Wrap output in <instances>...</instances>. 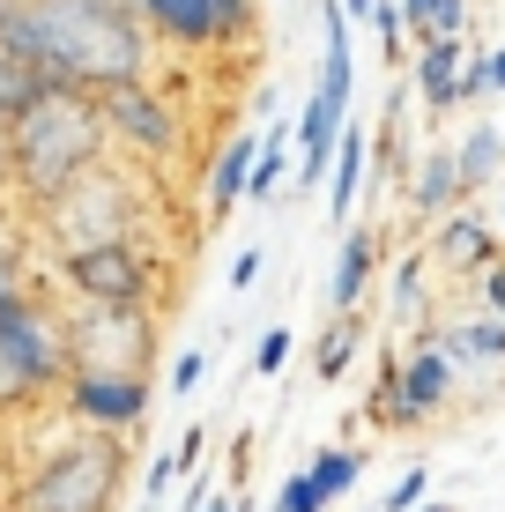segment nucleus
Wrapping results in <instances>:
<instances>
[{
  "label": "nucleus",
  "instance_id": "f257e3e1",
  "mask_svg": "<svg viewBox=\"0 0 505 512\" xmlns=\"http://www.w3.org/2000/svg\"><path fill=\"white\" fill-rule=\"evenodd\" d=\"M0 45L52 90L112 97L127 82H149L156 38L142 30L134 8L112 0H23L15 15H0Z\"/></svg>",
  "mask_w": 505,
  "mask_h": 512
},
{
  "label": "nucleus",
  "instance_id": "f03ea898",
  "mask_svg": "<svg viewBox=\"0 0 505 512\" xmlns=\"http://www.w3.org/2000/svg\"><path fill=\"white\" fill-rule=\"evenodd\" d=\"M8 446L23 438L8 431ZM127 490V438L119 431H82L60 416L45 446H23V461H0V505L8 512H119Z\"/></svg>",
  "mask_w": 505,
  "mask_h": 512
},
{
  "label": "nucleus",
  "instance_id": "7ed1b4c3",
  "mask_svg": "<svg viewBox=\"0 0 505 512\" xmlns=\"http://www.w3.org/2000/svg\"><path fill=\"white\" fill-rule=\"evenodd\" d=\"M8 156H15V193H23V208L60 201L75 179H90L104 156H112L97 97L52 90V82H45V90L23 104V119L8 127Z\"/></svg>",
  "mask_w": 505,
  "mask_h": 512
},
{
  "label": "nucleus",
  "instance_id": "20e7f679",
  "mask_svg": "<svg viewBox=\"0 0 505 512\" xmlns=\"http://www.w3.org/2000/svg\"><path fill=\"white\" fill-rule=\"evenodd\" d=\"M38 238L60 253H82V245H119V238H142V171H127L119 156H104L90 179H75L60 201L30 208Z\"/></svg>",
  "mask_w": 505,
  "mask_h": 512
},
{
  "label": "nucleus",
  "instance_id": "39448f33",
  "mask_svg": "<svg viewBox=\"0 0 505 512\" xmlns=\"http://www.w3.org/2000/svg\"><path fill=\"white\" fill-rule=\"evenodd\" d=\"M60 282L75 290V305H97V312H156L171 290V268L149 238H119V245L60 253Z\"/></svg>",
  "mask_w": 505,
  "mask_h": 512
},
{
  "label": "nucleus",
  "instance_id": "423d86ee",
  "mask_svg": "<svg viewBox=\"0 0 505 512\" xmlns=\"http://www.w3.org/2000/svg\"><path fill=\"white\" fill-rule=\"evenodd\" d=\"M97 112H104V141H112L119 164H134V171H171L179 164L186 119H179V104L156 90V82H127V90L97 97Z\"/></svg>",
  "mask_w": 505,
  "mask_h": 512
},
{
  "label": "nucleus",
  "instance_id": "0eeeda50",
  "mask_svg": "<svg viewBox=\"0 0 505 512\" xmlns=\"http://www.w3.org/2000/svg\"><path fill=\"white\" fill-rule=\"evenodd\" d=\"M142 30L179 52H231L253 38V0H134Z\"/></svg>",
  "mask_w": 505,
  "mask_h": 512
},
{
  "label": "nucleus",
  "instance_id": "6e6552de",
  "mask_svg": "<svg viewBox=\"0 0 505 512\" xmlns=\"http://www.w3.org/2000/svg\"><path fill=\"white\" fill-rule=\"evenodd\" d=\"M149 372H97V364H67V386H60V409L67 423H82V431H142L149 416Z\"/></svg>",
  "mask_w": 505,
  "mask_h": 512
},
{
  "label": "nucleus",
  "instance_id": "1a4fd4ad",
  "mask_svg": "<svg viewBox=\"0 0 505 512\" xmlns=\"http://www.w3.org/2000/svg\"><path fill=\"white\" fill-rule=\"evenodd\" d=\"M156 349V312H97L67 320V364H97V372H149Z\"/></svg>",
  "mask_w": 505,
  "mask_h": 512
},
{
  "label": "nucleus",
  "instance_id": "9d476101",
  "mask_svg": "<svg viewBox=\"0 0 505 512\" xmlns=\"http://www.w3.org/2000/svg\"><path fill=\"white\" fill-rule=\"evenodd\" d=\"M431 260H439L446 275H461V282H476L491 260H505V238L491 231V216H476V208H454L446 223H431V245H424Z\"/></svg>",
  "mask_w": 505,
  "mask_h": 512
},
{
  "label": "nucleus",
  "instance_id": "9b49d317",
  "mask_svg": "<svg viewBox=\"0 0 505 512\" xmlns=\"http://www.w3.org/2000/svg\"><path fill=\"white\" fill-rule=\"evenodd\" d=\"M431 342L454 357V372H491V364H505V320L498 312H483V305H468L454 312V320H439V334Z\"/></svg>",
  "mask_w": 505,
  "mask_h": 512
},
{
  "label": "nucleus",
  "instance_id": "f8f14e48",
  "mask_svg": "<svg viewBox=\"0 0 505 512\" xmlns=\"http://www.w3.org/2000/svg\"><path fill=\"white\" fill-rule=\"evenodd\" d=\"M461 208V179H454V141H431L424 156H416V171H409V216L424 223H446Z\"/></svg>",
  "mask_w": 505,
  "mask_h": 512
},
{
  "label": "nucleus",
  "instance_id": "ddd939ff",
  "mask_svg": "<svg viewBox=\"0 0 505 512\" xmlns=\"http://www.w3.org/2000/svg\"><path fill=\"white\" fill-rule=\"evenodd\" d=\"M461 67H468L461 38H431V45H416V104H424L431 119L454 112V104L468 97V90H461Z\"/></svg>",
  "mask_w": 505,
  "mask_h": 512
},
{
  "label": "nucleus",
  "instance_id": "4468645a",
  "mask_svg": "<svg viewBox=\"0 0 505 512\" xmlns=\"http://www.w3.org/2000/svg\"><path fill=\"white\" fill-rule=\"evenodd\" d=\"M379 253H387V238H379V223H350V238H342V260H335V312H357L364 290H372V268Z\"/></svg>",
  "mask_w": 505,
  "mask_h": 512
},
{
  "label": "nucleus",
  "instance_id": "2eb2a0df",
  "mask_svg": "<svg viewBox=\"0 0 505 512\" xmlns=\"http://www.w3.org/2000/svg\"><path fill=\"white\" fill-rule=\"evenodd\" d=\"M253 156H260V134H253V127L223 134L216 164H208V216H231V208L246 201V179H253Z\"/></svg>",
  "mask_w": 505,
  "mask_h": 512
},
{
  "label": "nucleus",
  "instance_id": "dca6fc26",
  "mask_svg": "<svg viewBox=\"0 0 505 512\" xmlns=\"http://www.w3.org/2000/svg\"><path fill=\"white\" fill-rule=\"evenodd\" d=\"M454 179H461V201H468V193H483L491 179H505V134L491 127V119L454 141Z\"/></svg>",
  "mask_w": 505,
  "mask_h": 512
},
{
  "label": "nucleus",
  "instance_id": "f3484780",
  "mask_svg": "<svg viewBox=\"0 0 505 512\" xmlns=\"http://www.w3.org/2000/svg\"><path fill=\"white\" fill-rule=\"evenodd\" d=\"M357 193H364V127L350 119L342 141H335V164H327V208H335V216H350Z\"/></svg>",
  "mask_w": 505,
  "mask_h": 512
},
{
  "label": "nucleus",
  "instance_id": "a211bd4d",
  "mask_svg": "<svg viewBox=\"0 0 505 512\" xmlns=\"http://www.w3.org/2000/svg\"><path fill=\"white\" fill-rule=\"evenodd\" d=\"M305 483H312V498L335 512V498H350V490L364 483V453H350V446H320V453H312V468H305Z\"/></svg>",
  "mask_w": 505,
  "mask_h": 512
},
{
  "label": "nucleus",
  "instance_id": "6ab92c4d",
  "mask_svg": "<svg viewBox=\"0 0 505 512\" xmlns=\"http://www.w3.org/2000/svg\"><path fill=\"white\" fill-rule=\"evenodd\" d=\"M357 342H364V320H357V312H335V327H327L320 349H312V372L342 379V372H350V357H357Z\"/></svg>",
  "mask_w": 505,
  "mask_h": 512
},
{
  "label": "nucleus",
  "instance_id": "aec40b11",
  "mask_svg": "<svg viewBox=\"0 0 505 512\" xmlns=\"http://www.w3.org/2000/svg\"><path fill=\"white\" fill-rule=\"evenodd\" d=\"M298 164V149H290V134L283 127H268L260 134V156H253V179H246V201H268L275 186H283V171Z\"/></svg>",
  "mask_w": 505,
  "mask_h": 512
},
{
  "label": "nucleus",
  "instance_id": "412c9836",
  "mask_svg": "<svg viewBox=\"0 0 505 512\" xmlns=\"http://www.w3.org/2000/svg\"><path fill=\"white\" fill-rule=\"evenodd\" d=\"M38 90H45V82H38V75H30V67H23V60H15V52H8V45H0V134H8V127H15V119H23V104H30V97H38Z\"/></svg>",
  "mask_w": 505,
  "mask_h": 512
},
{
  "label": "nucleus",
  "instance_id": "4be33fe9",
  "mask_svg": "<svg viewBox=\"0 0 505 512\" xmlns=\"http://www.w3.org/2000/svg\"><path fill=\"white\" fill-rule=\"evenodd\" d=\"M424 268H431V253H402L394 260V320H424Z\"/></svg>",
  "mask_w": 505,
  "mask_h": 512
},
{
  "label": "nucleus",
  "instance_id": "5701e85b",
  "mask_svg": "<svg viewBox=\"0 0 505 512\" xmlns=\"http://www.w3.org/2000/svg\"><path fill=\"white\" fill-rule=\"evenodd\" d=\"M424 483H431L424 468H402V483H394L387 498H379V512H416V505H424Z\"/></svg>",
  "mask_w": 505,
  "mask_h": 512
},
{
  "label": "nucleus",
  "instance_id": "b1692460",
  "mask_svg": "<svg viewBox=\"0 0 505 512\" xmlns=\"http://www.w3.org/2000/svg\"><path fill=\"white\" fill-rule=\"evenodd\" d=\"M283 364H290V334L275 327V334H260V349H253V372H260V379H275Z\"/></svg>",
  "mask_w": 505,
  "mask_h": 512
},
{
  "label": "nucleus",
  "instance_id": "393cba45",
  "mask_svg": "<svg viewBox=\"0 0 505 512\" xmlns=\"http://www.w3.org/2000/svg\"><path fill=\"white\" fill-rule=\"evenodd\" d=\"M201 379H208V357H201V349H186V357H171V394H194Z\"/></svg>",
  "mask_w": 505,
  "mask_h": 512
},
{
  "label": "nucleus",
  "instance_id": "a878e982",
  "mask_svg": "<svg viewBox=\"0 0 505 512\" xmlns=\"http://www.w3.org/2000/svg\"><path fill=\"white\" fill-rule=\"evenodd\" d=\"M171 461H179V475H194L208 461V431H201V423H186V431H179V453H171Z\"/></svg>",
  "mask_w": 505,
  "mask_h": 512
},
{
  "label": "nucleus",
  "instance_id": "bb28decb",
  "mask_svg": "<svg viewBox=\"0 0 505 512\" xmlns=\"http://www.w3.org/2000/svg\"><path fill=\"white\" fill-rule=\"evenodd\" d=\"M171 483H179V461H171V453H156V461L142 468V498L156 505V498H164V490H171Z\"/></svg>",
  "mask_w": 505,
  "mask_h": 512
},
{
  "label": "nucleus",
  "instance_id": "cd10ccee",
  "mask_svg": "<svg viewBox=\"0 0 505 512\" xmlns=\"http://www.w3.org/2000/svg\"><path fill=\"white\" fill-rule=\"evenodd\" d=\"M275 505H283V512H327L320 498H312V483H305V468H298V475H290V483H283V498H275Z\"/></svg>",
  "mask_w": 505,
  "mask_h": 512
},
{
  "label": "nucleus",
  "instance_id": "c85d7f7f",
  "mask_svg": "<svg viewBox=\"0 0 505 512\" xmlns=\"http://www.w3.org/2000/svg\"><path fill=\"white\" fill-rule=\"evenodd\" d=\"M260 260H268L260 245H253V253H238V268H231V290H253V282H260Z\"/></svg>",
  "mask_w": 505,
  "mask_h": 512
},
{
  "label": "nucleus",
  "instance_id": "c756f323",
  "mask_svg": "<svg viewBox=\"0 0 505 512\" xmlns=\"http://www.w3.org/2000/svg\"><path fill=\"white\" fill-rule=\"evenodd\" d=\"M15 193V156H8V134H0V201Z\"/></svg>",
  "mask_w": 505,
  "mask_h": 512
},
{
  "label": "nucleus",
  "instance_id": "7c9ffc66",
  "mask_svg": "<svg viewBox=\"0 0 505 512\" xmlns=\"http://www.w3.org/2000/svg\"><path fill=\"white\" fill-rule=\"evenodd\" d=\"M483 67H491V90H505V45H491V52H483Z\"/></svg>",
  "mask_w": 505,
  "mask_h": 512
},
{
  "label": "nucleus",
  "instance_id": "2f4dec72",
  "mask_svg": "<svg viewBox=\"0 0 505 512\" xmlns=\"http://www.w3.org/2000/svg\"><path fill=\"white\" fill-rule=\"evenodd\" d=\"M372 8H379V0H342V15H350V23H372Z\"/></svg>",
  "mask_w": 505,
  "mask_h": 512
},
{
  "label": "nucleus",
  "instance_id": "473e14b6",
  "mask_svg": "<svg viewBox=\"0 0 505 512\" xmlns=\"http://www.w3.org/2000/svg\"><path fill=\"white\" fill-rule=\"evenodd\" d=\"M201 512H238L231 498H201Z\"/></svg>",
  "mask_w": 505,
  "mask_h": 512
},
{
  "label": "nucleus",
  "instance_id": "72a5a7b5",
  "mask_svg": "<svg viewBox=\"0 0 505 512\" xmlns=\"http://www.w3.org/2000/svg\"><path fill=\"white\" fill-rule=\"evenodd\" d=\"M8 431H15V423H8V416H0V461H8Z\"/></svg>",
  "mask_w": 505,
  "mask_h": 512
},
{
  "label": "nucleus",
  "instance_id": "f704fd0d",
  "mask_svg": "<svg viewBox=\"0 0 505 512\" xmlns=\"http://www.w3.org/2000/svg\"><path fill=\"white\" fill-rule=\"evenodd\" d=\"M416 512H454V505H416Z\"/></svg>",
  "mask_w": 505,
  "mask_h": 512
},
{
  "label": "nucleus",
  "instance_id": "c9c22d12",
  "mask_svg": "<svg viewBox=\"0 0 505 512\" xmlns=\"http://www.w3.org/2000/svg\"><path fill=\"white\" fill-rule=\"evenodd\" d=\"M0 512H8V505H0Z\"/></svg>",
  "mask_w": 505,
  "mask_h": 512
}]
</instances>
